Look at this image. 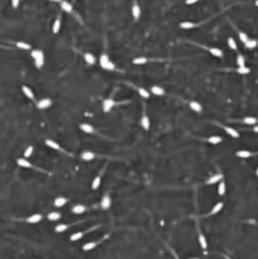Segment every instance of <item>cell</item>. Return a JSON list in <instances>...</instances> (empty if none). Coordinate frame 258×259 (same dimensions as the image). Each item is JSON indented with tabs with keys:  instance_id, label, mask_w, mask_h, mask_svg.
Instances as JSON below:
<instances>
[{
	"instance_id": "obj_1",
	"label": "cell",
	"mask_w": 258,
	"mask_h": 259,
	"mask_svg": "<svg viewBox=\"0 0 258 259\" xmlns=\"http://www.w3.org/2000/svg\"><path fill=\"white\" fill-rule=\"evenodd\" d=\"M31 57L34 58L37 68H42L44 65V53L41 50H34L31 52Z\"/></svg>"
},
{
	"instance_id": "obj_2",
	"label": "cell",
	"mask_w": 258,
	"mask_h": 259,
	"mask_svg": "<svg viewBox=\"0 0 258 259\" xmlns=\"http://www.w3.org/2000/svg\"><path fill=\"white\" fill-rule=\"evenodd\" d=\"M111 205V199L108 194H105V196H102L101 202H100V207H101L102 210H108L110 207Z\"/></svg>"
},
{
	"instance_id": "obj_3",
	"label": "cell",
	"mask_w": 258,
	"mask_h": 259,
	"mask_svg": "<svg viewBox=\"0 0 258 259\" xmlns=\"http://www.w3.org/2000/svg\"><path fill=\"white\" fill-rule=\"evenodd\" d=\"M43 220V216L41 213H34V215L30 216L28 218H26L25 222L28 224H38Z\"/></svg>"
},
{
	"instance_id": "obj_4",
	"label": "cell",
	"mask_w": 258,
	"mask_h": 259,
	"mask_svg": "<svg viewBox=\"0 0 258 259\" xmlns=\"http://www.w3.org/2000/svg\"><path fill=\"white\" fill-rule=\"evenodd\" d=\"M52 105V100L50 98H43L37 103V106H38L39 109H46L48 107Z\"/></svg>"
},
{
	"instance_id": "obj_5",
	"label": "cell",
	"mask_w": 258,
	"mask_h": 259,
	"mask_svg": "<svg viewBox=\"0 0 258 259\" xmlns=\"http://www.w3.org/2000/svg\"><path fill=\"white\" fill-rule=\"evenodd\" d=\"M114 104H116V102H114L113 99H111V98H107V99H105L104 101H103V104H102L103 111H104V113H108V111H110L111 108L114 106Z\"/></svg>"
},
{
	"instance_id": "obj_6",
	"label": "cell",
	"mask_w": 258,
	"mask_h": 259,
	"mask_svg": "<svg viewBox=\"0 0 258 259\" xmlns=\"http://www.w3.org/2000/svg\"><path fill=\"white\" fill-rule=\"evenodd\" d=\"M45 144H46L48 147H50V148L54 149V150L63 151V149L61 148V146L59 145V144H58V143L56 142V141H54V140H51V139H47V140L45 141Z\"/></svg>"
},
{
	"instance_id": "obj_7",
	"label": "cell",
	"mask_w": 258,
	"mask_h": 259,
	"mask_svg": "<svg viewBox=\"0 0 258 259\" xmlns=\"http://www.w3.org/2000/svg\"><path fill=\"white\" fill-rule=\"evenodd\" d=\"M79 128H80V130L82 131V132L86 133V134H92V133H94V128L92 127L90 124H87V122H83V124H80L79 125Z\"/></svg>"
},
{
	"instance_id": "obj_8",
	"label": "cell",
	"mask_w": 258,
	"mask_h": 259,
	"mask_svg": "<svg viewBox=\"0 0 258 259\" xmlns=\"http://www.w3.org/2000/svg\"><path fill=\"white\" fill-rule=\"evenodd\" d=\"M94 158H95V154L91 151H84V152H82V154H81V159L83 160V161H87V162L92 161Z\"/></svg>"
},
{
	"instance_id": "obj_9",
	"label": "cell",
	"mask_w": 258,
	"mask_h": 259,
	"mask_svg": "<svg viewBox=\"0 0 258 259\" xmlns=\"http://www.w3.org/2000/svg\"><path fill=\"white\" fill-rule=\"evenodd\" d=\"M223 179V175L220 174V173H218V174H214L213 176H211V177L209 178V179L207 180V184H210V185H212V184H215L217 182H220L221 180Z\"/></svg>"
},
{
	"instance_id": "obj_10",
	"label": "cell",
	"mask_w": 258,
	"mask_h": 259,
	"mask_svg": "<svg viewBox=\"0 0 258 259\" xmlns=\"http://www.w3.org/2000/svg\"><path fill=\"white\" fill-rule=\"evenodd\" d=\"M16 163H17L18 166H20L22 168H31L33 167V164H31L26 158H18L16 160Z\"/></svg>"
},
{
	"instance_id": "obj_11",
	"label": "cell",
	"mask_w": 258,
	"mask_h": 259,
	"mask_svg": "<svg viewBox=\"0 0 258 259\" xmlns=\"http://www.w3.org/2000/svg\"><path fill=\"white\" fill-rule=\"evenodd\" d=\"M141 127L145 131H148L150 129V119H149V117L147 116L146 113L143 114L142 119H141Z\"/></svg>"
},
{
	"instance_id": "obj_12",
	"label": "cell",
	"mask_w": 258,
	"mask_h": 259,
	"mask_svg": "<svg viewBox=\"0 0 258 259\" xmlns=\"http://www.w3.org/2000/svg\"><path fill=\"white\" fill-rule=\"evenodd\" d=\"M68 202V199L63 196H58L54 201V205L56 207H62Z\"/></svg>"
},
{
	"instance_id": "obj_13",
	"label": "cell",
	"mask_w": 258,
	"mask_h": 259,
	"mask_svg": "<svg viewBox=\"0 0 258 259\" xmlns=\"http://www.w3.org/2000/svg\"><path fill=\"white\" fill-rule=\"evenodd\" d=\"M222 127H223V129L225 130V132L227 133L228 135H230L231 137H233V138H239V137H240L239 133H238L235 129H233V128H231V127H225V125H222Z\"/></svg>"
},
{
	"instance_id": "obj_14",
	"label": "cell",
	"mask_w": 258,
	"mask_h": 259,
	"mask_svg": "<svg viewBox=\"0 0 258 259\" xmlns=\"http://www.w3.org/2000/svg\"><path fill=\"white\" fill-rule=\"evenodd\" d=\"M71 210H72V213H75V215H81V213H83L85 210H86V207H85L84 205H76L72 207Z\"/></svg>"
},
{
	"instance_id": "obj_15",
	"label": "cell",
	"mask_w": 258,
	"mask_h": 259,
	"mask_svg": "<svg viewBox=\"0 0 258 259\" xmlns=\"http://www.w3.org/2000/svg\"><path fill=\"white\" fill-rule=\"evenodd\" d=\"M209 52L211 53L214 57H217V58H223V56H224L223 51L219 49V48H210Z\"/></svg>"
},
{
	"instance_id": "obj_16",
	"label": "cell",
	"mask_w": 258,
	"mask_h": 259,
	"mask_svg": "<svg viewBox=\"0 0 258 259\" xmlns=\"http://www.w3.org/2000/svg\"><path fill=\"white\" fill-rule=\"evenodd\" d=\"M21 89H22V92L25 93V95L26 96V97L30 98V99H31V100L34 99V94L33 90H31L30 87H28V86H25V85H23V86L21 87Z\"/></svg>"
},
{
	"instance_id": "obj_17",
	"label": "cell",
	"mask_w": 258,
	"mask_h": 259,
	"mask_svg": "<svg viewBox=\"0 0 258 259\" xmlns=\"http://www.w3.org/2000/svg\"><path fill=\"white\" fill-rule=\"evenodd\" d=\"M151 92H152L154 95H157V96H162L165 93L163 88L160 86H157V85H154V86L151 87Z\"/></svg>"
},
{
	"instance_id": "obj_18",
	"label": "cell",
	"mask_w": 258,
	"mask_h": 259,
	"mask_svg": "<svg viewBox=\"0 0 258 259\" xmlns=\"http://www.w3.org/2000/svg\"><path fill=\"white\" fill-rule=\"evenodd\" d=\"M189 107L192 109L193 111H195V113H201V110H203V106H201V103H198V101H190Z\"/></svg>"
},
{
	"instance_id": "obj_19",
	"label": "cell",
	"mask_w": 258,
	"mask_h": 259,
	"mask_svg": "<svg viewBox=\"0 0 258 259\" xmlns=\"http://www.w3.org/2000/svg\"><path fill=\"white\" fill-rule=\"evenodd\" d=\"M198 243L199 245H201V247L203 248V249L206 250L207 248V239L206 237L204 236V234L201 233V231L198 232Z\"/></svg>"
},
{
	"instance_id": "obj_20",
	"label": "cell",
	"mask_w": 258,
	"mask_h": 259,
	"mask_svg": "<svg viewBox=\"0 0 258 259\" xmlns=\"http://www.w3.org/2000/svg\"><path fill=\"white\" fill-rule=\"evenodd\" d=\"M236 156L239 157L241 159H246V158H249V157L252 156V153L248 150H240L236 153Z\"/></svg>"
},
{
	"instance_id": "obj_21",
	"label": "cell",
	"mask_w": 258,
	"mask_h": 259,
	"mask_svg": "<svg viewBox=\"0 0 258 259\" xmlns=\"http://www.w3.org/2000/svg\"><path fill=\"white\" fill-rule=\"evenodd\" d=\"M100 183H101V175L99 174L92 180L91 188L93 189V190H96V189H98V187L100 186Z\"/></svg>"
},
{
	"instance_id": "obj_22",
	"label": "cell",
	"mask_w": 258,
	"mask_h": 259,
	"mask_svg": "<svg viewBox=\"0 0 258 259\" xmlns=\"http://www.w3.org/2000/svg\"><path fill=\"white\" fill-rule=\"evenodd\" d=\"M223 139L220 137V136H211L209 139H207V142L212 145H218V144L222 143Z\"/></svg>"
},
{
	"instance_id": "obj_23",
	"label": "cell",
	"mask_w": 258,
	"mask_h": 259,
	"mask_svg": "<svg viewBox=\"0 0 258 259\" xmlns=\"http://www.w3.org/2000/svg\"><path fill=\"white\" fill-rule=\"evenodd\" d=\"M257 45H258V43H257L256 40L249 39L248 41H247L245 44H244V46H245V48H247V49H249V50H253V49H255V48L257 47Z\"/></svg>"
},
{
	"instance_id": "obj_24",
	"label": "cell",
	"mask_w": 258,
	"mask_h": 259,
	"mask_svg": "<svg viewBox=\"0 0 258 259\" xmlns=\"http://www.w3.org/2000/svg\"><path fill=\"white\" fill-rule=\"evenodd\" d=\"M61 217H62V215H61V213L59 212H51L48 215V219H49L50 221H58L60 220Z\"/></svg>"
},
{
	"instance_id": "obj_25",
	"label": "cell",
	"mask_w": 258,
	"mask_h": 259,
	"mask_svg": "<svg viewBox=\"0 0 258 259\" xmlns=\"http://www.w3.org/2000/svg\"><path fill=\"white\" fill-rule=\"evenodd\" d=\"M132 14L133 16H134V18H136V19H138L141 14V8L139 7V5H138L137 3L134 4V6H133L132 8Z\"/></svg>"
},
{
	"instance_id": "obj_26",
	"label": "cell",
	"mask_w": 258,
	"mask_h": 259,
	"mask_svg": "<svg viewBox=\"0 0 258 259\" xmlns=\"http://www.w3.org/2000/svg\"><path fill=\"white\" fill-rule=\"evenodd\" d=\"M223 207H224V204H223V202H218V204H216L214 207H213V210H211L210 215H211V216L216 215V213H218L221 210L223 209Z\"/></svg>"
},
{
	"instance_id": "obj_27",
	"label": "cell",
	"mask_w": 258,
	"mask_h": 259,
	"mask_svg": "<svg viewBox=\"0 0 258 259\" xmlns=\"http://www.w3.org/2000/svg\"><path fill=\"white\" fill-rule=\"evenodd\" d=\"M218 193L219 196H224L226 193V184H225V181L224 180H221L220 183H219V186H218Z\"/></svg>"
},
{
	"instance_id": "obj_28",
	"label": "cell",
	"mask_w": 258,
	"mask_h": 259,
	"mask_svg": "<svg viewBox=\"0 0 258 259\" xmlns=\"http://www.w3.org/2000/svg\"><path fill=\"white\" fill-rule=\"evenodd\" d=\"M60 28H61V17L59 16L57 19L55 20L54 25H53V33L58 34L60 31Z\"/></svg>"
},
{
	"instance_id": "obj_29",
	"label": "cell",
	"mask_w": 258,
	"mask_h": 259,
	"mask_svg": "<svg viewBox=\"0 0 258 259\" xmlns=\"http://www.w3.org/2000/svg\"><path fill=\"white\" fill-rule=\"evenodd\" d=\"M84 60L87 64H90V65L95 63V57L90 53H87V54L84 55Z\"/></svg>"
},
{
	"instance_id": "obj_30",
	"label": "cell",
	"mask_w": 258,
	"mask_h": 259,
	"mask_svg": "<svg viewBox=\"0 0 258 259\" xmlns=\"http://www.w3.org/2000/svg\"><path fill=\"white\" fill-rule=\"evenodd\" d=\"M61 7H62V9L64 10V11H66V12H71V11H72V8H73L71 3H69L68 1L61 2Z\"/></svg>"
},
{
	"instance_id": "obj_31",
	"label": "cell",
	"mask_w": 258,
	"mask_h": 259,
	"mask_svg": "<svg viewBox=\"0 0 258 259\" xmlns=\"http://www.w3.org/2000/svg\"><path fill=\"white\" fill-rule=\"evenodd\" d=\"M228 46H229V48H230L231 50H233V51H237V49H238V46H237V43H236V41L235 40H234L233 38H228Z\"/></svg>"
},
{
	"instance_id": "obj_32",
	"label": "cell",
	"mask_w": 258,
	"mask_h": 259,
	"mask_svg": "<svg viewBox=\"0 0 258 259\" xmlns=\"http://www.w3.org/2000/svg\"><path fill=\"white\" fill-rule=\"evenodd\" d=\"M96 245H97V242H88V243H86V244L83 245L82 249H83L84 251H90V250L94 249V248L96 247Z\"/></svg>"
},
{
	"instance_id": "obj_33",
	"label": "cell",
	"mask_w": 258,
	"mask_h": 259,
	"mask_svg": "<svg viewBox=\"0 0 258 259\" xmlns=\"http://www.w3.org/2000/svg\"><path fill=\"white\" fill-rule=\"evenodd\" d=\"M236 63H237L238 67H242V66H246L245 63H246V60H245V57L243 55L239 54L237 56V59H236Z\"/></svg>"
},
{
	"instance_id": "obj_34",
	"label": "cell",
	"mask_w": 258,
	"mask_h": 259,
	"mask_svg": "<svg viewBox=\"0 0 258 259\" xmlns=\"http://www.w3.org/2000/svg\"><path fill=\"white\" fill-rule=\"evenodd\" d=\"M237 73L241 74V75H247V74H249L250 72H251V70H250V68H248L247 66H242V67H238L237 70Z\"/></svg>"
},
{
	"instance_id": "obj_35",
	"label": "cell",
	"mask_w": 258,
	"mask_h": 259,
	"mask_svg": "<svg viewBox=\"0 0 258 259\" xmlns=\"http://www.w3.org/2000/svg\"><path fill=\"white\" fill-rule=\"evenodd\" d=\"M68 228H69V226L66 225V224H59L58 226H56L55 231L57 232V233H63V232L67 231Z\"/></svg>"
},
{
	"instance_id": "obj_36",
	"label": "cell",
	"mask_w": 258,
	"mask_h": 259,
	"mask_svg": "<svg viewBox=\"0 0 258 259\" xmlns=\"http://www.w3.org/2000/svg\"><path fill=\"white\" fill-rule=\"evenodd\" d=\"M16 47L18 48V49H21V50H31V45L28 44V43H25V42H17Z\"/></svg>"
},
{
	"instance_id": "obj_37",
	"label": "cell",
	"mask_w": 258,
	"mask_h": 259,
	"mask_svg": "<svg viewBox=\"0 0 258 259\" xmlns=\"http://www.w3.org/2000/svg\"><path fill=\"white\" fill-rule=\"evenodd\" d=\"M243 122H245L246 125H255L257 122V119L256 117H254V116H246V117H244V119H243Z\"/></svg>"
},
{
	"instance_id": "obj_38",
	"label": "cell",
	"mask_w": 258,
	"mask_h": 259,
	"mask_svg": "<svg viewBox=\"0 0 258 259\" xmlns=\"http://www.w3.org/2000/svg\"><path fill=\"white\" fill-rule=\"evenodd\" d=\"M83 235H84L83 232H77V233H74L73 235H71L70 240H71V241H73V242L78 241V240H80L82 237H83Z\"/></svg>"
},
{
	"instance_id": "obj_39",
	"label": "cell",
	"mask_w": 258,
	"mask_h": 259,
	"mask_svg": "<svg viewBox=\"0 0 258 259\" xmlns=\"http://www.w3.org/2000/svg\"><path fill=\"white\" fill-rule=\"evenodd\" d=\"M145 63H147V59L144 57H138L133 60V64H135V65H143Z\"/></svg>"
},
{
	"instance_id": "obj_40",
	"label": "cell",
	"mask_w": 258,
	"mask_h": 259,
	"mask_svg": "<svg viewBox=\"0 0 258 259\" xmlns=\"http://www.w3.org/2000/svg\"><path fill=\"white\" fill-rule=\"evenodd\" d=\"M195 26V23L191 22V21H183V22L180 23V28H184V29H189L192 28Z\"/></svg>"
},
{
	"instance_id": "obj_41",
	"label": "cell",
	"mask_w": 258,
	"mask_h": 259,
	"mask_svg": "<svg viewBox=\"0 0 258 259\" xmlns=\"http://www.w3.org/2000/svg\"><path fill=\"white\" fill-rule=\"evenodd\" d=\"M138 92H139V94L144 98L150 97V93H149L146 89H144V88H139V89H138Z\"/></svg>"
},
{
	"instance_id": "obj_42",
	"label": "cell",
	"mask_w": 258,
	"mask_h": 259,
	"mask_svg": "<svg viewBox=\"0 0 258 259\" xmlns=\"http://www.w3.org/2000/svg\"><path fill=\"white\" fill-rule=\"evenodd\" d=\"M33 152H34V147L28 146L25 151V158H30L31 155H33Z\"/></svg>"
},
{
	"instance_id": "obj_43",
	"label": "cell",
	"mask_w": 258,
	"mask_h": 259,
	"mask_svg": "<svg viewBox=\"0 0 258 259\" xmlns=\"http://www.w3.org/2000/svg\"><path fill=\"white\" fill-rule=\"evenodd\" d=\"M101 68H103L104 70H114V68H116V66L113 65V63L111 62V61H108L107 63L105 64V65H103Z\"/></svg>"
},
{
	"instance_id": "obj_44",
	"label": "cell",
	"mask_w": 258,
	"mask_h": 259,
	"mask_svg": "<svg viewBox=\"0 0 258 259\" xmlns=\"http://www.w3.org/2000/svg\"><path fill=\"white\" fill-rule=\"evenodd\" d=\"M239 39H240V41L243 43V44H245V43L249 40L248 36H247L245 33H243V31H240V33H239Z\"/></svg>"
},
{
	"instance_id": "obj_45",
	"label": "cell",
	"mask_w": 258,
	"mask_h": 259,
	"mask_svg": "<svg viewBox=\"0 0 258 259\" xmlns=\"http://www.w3.org/2000/svg\"><path fill=\"white\" fill-rule=\"evenodd\" d=\"M108 61H110V58H108V56L107 55H102L101 57H100V66L102 67V66L105 65V64L107 63Z\"/></svg>"
},
{
	"instance_id": "obj_46",
	"label": "cell",
	"mask_w": 258,
	"mask_h": 259,
	"mask_svg": "<svg viewBox=\"0 0 258 259\" xmlns=\"http://www.w3.org/2000/svg\"><path fill=\"white\" fill-rule=\"evenodd\" d=\"M11 4L14 8H16L18 6V4H19V0H11Z\"/></svg>"
},
{
	"instance_id": "obj_47",
	"label": "cell",
	"mask_w": 258,
	"mask_h": 259,
	"mask_svg": "<svg viewBox=\"0 0 258 259\" xmlns=\"http://www.w3.org/2000/svg\"><path fill=\"white\" fill-rule=\"evenodd\" d=\"M198 1V0H185V3L187 5H191V4L196 3Z\"/></svg>"
},
{
	"instance_id": "obj_48",
	"label": "cell",
	"mask_w": 258,
	"mask_h": 259,
	"mask_svg": "<svg viewBox=\"0 0 258 259\" xmlns=\"http://www.w3.org/2000/svg\"><path fill=\"white\" fill-rule=\"evenodd\" d=\"M253 131L255 133H257V134H258V125H255V127L253 128Z\"/></svg>"
},
{
	"instance_id": "obj_49",
	"label": "cell",
	"mask_w": 258,
	"mask_h": 259,
	"mask_svg": "<svg viewBox=\"0 0 258 259\" xmlns=\"http://www.w3.org/2000/svg\"><path fill=\"white\" fill-rule=\"evenodd\" d=\"M53 2H61V0H51Z\"/></svg>"
},
{
	"instance_id": "obj_50",
	"label": "cell",
	"mask_w": 258,
	"mask_h": 259,
	"mask_svg": "<svg viewBox=\"0 0 258 259\" xmlns=\"http://www.w3.org/2000/svg\"><path fill=\"white\" fill-rule=\"evenodd\" d=\"M255 5L258 7V0H255Z\"/></svg>"
},
{
	"instance_id": "obj_51",
	"label": "cell",
	"mask_w": 258,
	"mask_h": 259,
	"mask_svg": "<svg viewBox=\"0 0 258 259\" xmlns=\"http://www.w3.org/2000/svg\"><path fill=\"white\" fill-rule=\"evenodd\" d=\"M256 175L258 176V167H257V169H256Z\"/></svg>"
},
{
	"instance_id": "obj_52",
	"label": "cell",
	"mask_w": 258,
	"mask_h": 259,
	"mask_svg": "<svg viewBox=\"0 0 258 259\" xmlns=\"http://www.w3.org/2000/svg\"><path fill=\"white\" fill-rule=\"evenodd\" d=\"M175 258H176V259H179V258H178V256H176V255H175Z\"/></svg>"
},
{
	"instance_id": "obj_53",
	"label": "cell",
	"mask_w": 258,
	"mask_h": 259,
	"mask_svg": "<svg viewBox=\"0 0 258 259\" xmlns=\"http://www.w3.org/2000/svg\"><path fill=\"white\" fill-rule=\"evenodd\" d=\"M191 259H198V258H191Z\"/></svg>"
}]
</instances>
